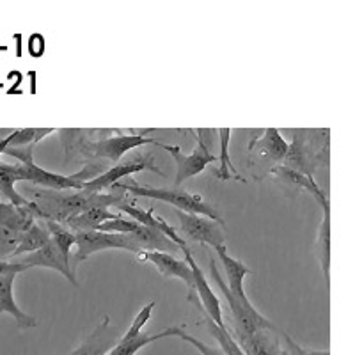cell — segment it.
Masks as SVG:
<instances>
[{"instance_id":"cell-17","label":"cell","mask_w":355,"mask_h":355,"mask_svg":"<svg viewBox=\"0 0 355 355\" xmlns=\"http://www.w3.org/2000/svg\"><path fill=\"white\" fill-rule=\"evenodd\" d=\"M215 252H217L218 259H220L222 266H224V272H226L227 286H230L231 291L236 295V299H239L240 302H243L245 306H252V304H250V300L247 299L245 288H243L245 275L250 274L249 266H247L245 263L240 261V259L233 258V256L227 252L226 245L217 247V249H215Z\"/></svg>"},{"instance_id":"cell-22","label":"cell","mask_w":355,"mask_h":355,"mask_svg":"<svg viewBox=\"0 0 355 355\" xmlns=\"http://www.w3.org/2000/svg\"><path fill=\"white\" fill-rule=\"evenodd\" d=\"M121 215L114 214L112 210H109L107 206H94L91 210L84 211L80 215H75V217L68 218L64 222V226H68L69 230L78 233V231H96L98 227L107 220H116Z\"/></svg>"},{"instance_id":"cell-11","label":"cell","mask_w":355,"mask_h":355,"mask_svg":"<svg viewBox=\"0 0 355 355\" xmlns=\"http://www.w3.org/2000/svg\"><path fill=\"white\" fill-rule=\"evenodd\" d=\"M139 261L151 263V265L160 272L164 277H174L180 279L190 291L196 290V281H194V272L187 263V259L176 258V254H169V252H160V250H148V252H141L137 254Z\"/></svg>"},{"instance_id":"cell-21","label":"cell","mask_w":355,"mask_h":355,"mask_svg":"<svg viewBox=\"0 0 355 355\" xmlns=\"http://www.w3.org/2000/svg\"><path fill=\"white\" fill-rule=\"evenodd\" d=\"M323 218L320 224L318 240H316V254L327 286H331V202H323Z\"/></svg>"},{"instance_id":"cell-9","label":"cell","mask_w":355,"mask_h":355,"mask_svg":"<svg viewBox=\"0 0 355 355\" xmlns=\"http://www.w3.org/2000/svg\"><path fill=\"white\" fill-rule=\"evenodd\" d=\"M176 215L178 220H180V227H182V236L185 240L202 243V245H208L211 249L226 245V236L222 231L224 222L214 220V218L205 217V215L183 214V211H176Z\"/></svg>"},{"instance_id":"cell-1","label":"cell","mask_w":355,"mask_h":355,"mask_svg":"<svg viewBox=\"0 0 355 355\" xmlns=\"http://www.w3.org/2000/svg\"><path fill=\"white\" fill-rule=\"evenodd\" d=\"M34 202L41 211V220H55L64 224L68 218L91 210L94 206H116L117 202L126 201V192L110 190V192H73V194H59L57 190H33Z\"/></svg>"},{"instance_id":"cell-19","label":"cell","mask_w":355,"mask_h":355,"mask_svg":"<svg viewBox=\"0 0 355 355\" xmlns=\"http://www.w3.org/2000/svg\"><path fill=\"white\" fill-rule=\"evenodd\" d=\"M240 347L247 355H284L281 332L277 329H261L247 339H239Z\"/></svg>"},{"instance_id":"cell-32","label":"cell","mask_w":355,"mask_h":355,"mask_svg":"<svg viewBox=\"0 0 355 355\" xmlns=\"http://www.w3.org/2000/svg\"><path fill=\"white\" fill-rule=\"evenodd\" d=\"M17 266H18V263H15V261H0V275L15 270Z\"/></svg>"},{"instance_id":"cell-16","label":"cell","mask_w":355,"mask_h":355,"mask_svg":"<svg viewBox=\"0 0 355 355\" xmlns=\"http://www.w3.org/2000/svg\"><path fill=\"white\" fill-rule=\"evenodd\" d=\"M119 336L116 331H110V318L103 316L101 323L85 338L84 343L71 352L69 355H107L117 343Z\"/></svg>"},{"instance_id":"cell-7","label":"cell","mask_w":355,"mask_h":355,"mask_svg":"<svg viewBox=\"0 0 355 355\" xmlns=\"http://www.w3.org/2000/svg\"><path fill=\"white\" fill-rule=\"evenodd\" d=\"M210 272H211V281H214L215 286L222 291V295L226 297L227 306H230L231 315H233L234 332H236L234 338H236V341H239V339L250 338L252 334L261 331V329L275 327L274 323L268 322V320H266L254 306H245V304L240 302V300L236 299V295L231 291V288L227 286V283L224 281L220 272H218L217 263H215L214 258H210Z\"/></svg>"},{"instance_id":"cell-6","label":"cell","mask_w":355,"mask_h":355,"mask_svg":"<svg viewBox=\"0 0 355 355\" xmlns=\"http://www.w3.org/2000/svg\"><path fill=\"white\" fill-rule=\"evenodd\" d=\"M77 242H75V252L69 258V265H71V272L77 274V268L84 259L89 256L96 254L100 250L107 249H121L130 250L133 254H141L142 247L137 242V239L130 234L121 233H103V231H78L75 233Z\"/></svg>"},{"instance_id":"cell-33","label":"cell","mask_w":355,"mask_h":355,"mask_svg":"<svg viewBox=\"0 0 355 355\" xmlns=\"http://www.w3.org/2000/svg\"><path fill=\"white\" fill-rule=\"evenodd\" d=\"M12 132H15V130H12V128H0V142H4L6 139H8Z\"/></svg>"},{"instance_id":"cell-14","label":"cell","mask_w":355,"mask_h":355,"mask_svg":"<svg viewBox=\"0 0 355 355\" xmlns=\"http://www.w3.org/2000/svg\"><path fill=\"white\" fill-rule=\"evenodd\" d=\"M25 270H27V268L18 263V266L15 270L0 275V315H2V313H9V315L15 318V322H17L18 329H21V331H25V329H33L37 325V320L34 318V316L24 313V311L17 306L15 297H12V284H15V279H17V275L20 274V272Z\"/></svg>"},{"instance_id":"cell-29","label":"cell","mask_w":355,"mask_h":355,"mask_svg":"<svg viewBox=\"0 0 355 355\" xmlns=\"http://www.w3.org/2000/svg\"><path fill=\"white\" fill-rule=\"evenodd\" d=\"M21 234L24 233L17 230L0 226V261H9L15 256L21 242Z\"/></svg>"},{"instance_id":"cell-2","label":"cell","mask_w":355,"mask_h":355,"mask_svg":"<svg viewBox=\"0 0 355 355\" xmlns=\"http://www.w3.org/2000/svg\"><path fill=\"white\" fill-rule=\"evenodd\" d=\"M331 132L323 130H293V139L288 146L284 166L315 178L320 167H329L331 157Z\"/></svg>"},{"instance_id":"cell-31","label":"cell","mask_w":355,"mask_h":355,"mask_svg":"<svg viewBox=\"0 0 355 355\" xmlns=\"http://www.w3.org/2000/svg\"><path fill=\"white\" fill-rule=\"evenodd\" d=\"M139 227V222L132 220V218L119 217L116 220H107L103 222L98 231H103V233H121V234H130L135 233Z\"/></svg>"},{"instance_id":"cell-5","label":"cell","mask_w":355,"mask_h":355,"mask_svg":"<svg viewBox=\"0 0 355 355\" xmlns=\"http://www.w3.org/2000/svg\"><path fill=\"white\" fill-rule=\"evenodd\" d=\"M34 148L36 146H24V148H8L4 150V155L20 160L18 169H20L21 182H31L34 185H40L49 190H84L85 183L75 178V174L62 176V174L50 173L43 169L34 162Z\"/></svg>"},{"instance_id":"cell-8","label":"cell","mask_w":355,"mask_h":355,"mask_svg":"<svg viewBox=\"0 0 355 355\" xmlns=\"http://www.w3.org/2000/svg\"><path fill=\"white\" fill-rule=\"evenodd\" d=\"M196 139H198V148L189 155L183 153L182 148H178V146H169L164 144V142H158L157 148L167 151V153L174 158V164H176L174 189H178V187L182 185L183 182H187V180H190V178L201 174L208 164L217 160V157L211 155V151L208 150V146L202 142V135H196Z\"/></svg>"},{"instance_id":"cell-25","label":"cell","mask_w":355,"mask_h":355,"mask_svg":"<svg viewBox=\"0 0 355 355\" xmlns=\"http://www.w3.org/2000/svg\"><path fill=\"white\" fill-rule=\"evenodd\" d=\"M230 142H231V128H220L218 130V144H220V155H218V164L220 166L214 169V176L220 182H227V180H239V182H245L239 174L236 167L233 166L230 157Z\"/></svg>"},{"instance_id":"cell-26","label":"cell","mask_w":355,"mask_h":355,"mask_svg":"<svg viewBox=\"0 0 355 355\" xmlns=\"http://www.w3.org/2000/svg\"><path fill=\"white\" fill-rule=\"evenodd\" d=\"M53 128H20L6 139L4 142H0V155L4 153L8 148H24V146H37L40 141H43L46 135L53 133Z\"/></svg>"},{"instance_id":"cell-12","label":"cell","mask_w":355,"mask_h":355,"mask_svg":"<svg viewBox=\"0 0 355 355\" xmlns=\"http://www.w3.org/2000/svg\"><path fill=\"white\" fill-rule=\"evenodd\" d=\"M11 261L20 263V265H24L27 270L28 268H34V266H41V268H52V270L61 272V274L68 279L69 283L75 284V286H78L77 279H75V274L71 272V265H69L68 259L62 256L61 250L57 249V245L52 242V239H50V242L46 243V245L41 247V249L36 250V252L20 256V258H15V259H11Z\"/></svg>"},{"instance_id":"cell-15","label":"cell","mask_w":355,"mask_h":355,"mask_svg":"<svg viewBox=\"0 0 355 355\" xmlns=\"http://www.w3.org/2000/svg\"><path fill=\"white\" fill-rule=\"evenodd\" d=\"M116 208L119 211H123V214L128 215L132 220L142 224V226H148V227H153V230H158L160 233L166 234L167 239L173 240V242L178 243L180 247L187 245V240L183 239L182 234H178V231L174 230L173 226H171L166 218L160 217V215H155L153 208H150V210H144V208H139L135 202H130L128 199H126V201L117 202Z\"/></svg>"},{"instance_id":"cell-27","label":"cell","mask_w":355,"mask_h":355,"mask_svg":"<svg viewBox=\"0 0 355 355\" xmlns=\"http://www.w3.org/2000/svg\"><path fill=\"white\" fill-rule=\"evenodd\" d=\"M49 242L50 233L49 230H46V226H44V222L43 224L36 222L31 230H27L21 234L20 245H18L17 252H15V256H12L11 259L20 258V256L24 254H31V252H36V250H40L41 247H44ZM11 259H9V261H11Z\"/></svg>"},{"instance_id":"cell-3","label":"cell","mask_w":355,"mask_h":355,"mask_svg":"<svg viewBox=\"0 0 355 355\" xmlns=\"http://www.w3.org/2000/svg\"><path fill=\"white\" fill-rule=\"evenodd\" d=\"M110 190H123L126 194L137 196V198H150L157 199V201H164L167 205L174 206L176 211H183V214H196L205 215L214 220L222 222V217L218 211L215 210L210 202L206 201L202 196L194 194V192H187V190L180 189H155L150 185H139V183H116Z\"/></svg>"},{"instance_id":"cell-23","label":"cell","mask_w":355,"mask_h":355,"mask_svg":"<svg viewBox=\"0 0 355 355\" xmlns=\"http://www.w3.org/2000/svg\"><path fill=\"white\" fill-rule=\"evenodd\" d=\"M270 173L281 178L283 182L291 183V185H295L297 189H302V190H306V192H309V194L320 202V206H322L323 202L329 201L327 194H325V192L322 190V187L316 183L315 178L306 176V174L299 173V171H295V169H290V167H286V166L272 167Z\"/></svg>"},{"instance_id":"cell-10","label":"cell","mask_w":355,"mask_h":355,"mask_svg":"<svg viewBox=\"0 0 355 355\" xmlns=\"http://www.w3.org/2000/svg\"><path fill=\"white\" fill-rule=\"evenodd\" d=\"M141 171H153V173L160 174V176H166L164 171H160L155 164L153 155L150 153H135L130 160L119 162L117 166L110 167L107 173H103L101 176L94 178L93 182L85 183L84 192H103L105 189H112L116 183H119V180L125 176H130V174L141 173Z\"/></svg>"},{"instance_id":"cell-18","label":"cell","mask_w":355,"mask_h":355,"mask_svg":"<svg viewBox=\"0 0 355 355\" xmlns=\"http://www.w3.org/2000/svg\"><path fill=\"white\" fill-rule=\"evenodd\" d=\"M288 146L290 144L284 141V137L277 128H266L261 137H256L250 141L249 151L265 158V160L279 164V162H284V158H286Z\"/></svg>"},{"instance_id":"cell-24","label":"cell","mask_w":355,"mask_h":355,"mask_svg":"<svg viewBox=\"0 0 355 355\" xmlns=\"http://www.w3.org/2000/svg\"><path fill=\"white\" fill-rule=\"evenodd\" d=\"M178 332H180V327H169L166 331H162L160 334H141L132 339H119V343L107 355H137L141 348L148 347V345L155 343V341H160V339L176 338Z\"/></svg>"},{"instance_id":"cell-28","label":"cell","mask_w":355,"mask_h":355,"mask_svg":"<svg viewBox=\"0 0 355 355\" xmlns=\"http://www.w3.org/2000/svg\"><path fill=\"white\" fill-rule=\"evenodd\" d=\"M46 230L50 233V239L55 243L57 249L61 250L62 256L69 261L71 258V249L75 247V242H77V236H75V231L69 230L68 226L61 224V222L55 220H43Z\"/></svg>"},{"instance_id":"cell-30","label":"cell","mask_w":355,"mask_h":355,"mask_svg":"<svg viewBox=\"0 0 355 355\" xmlns=\"http://www.w3.org/2000/svg\"><path fill=\"white\" fill-rule=\"evenodd\" d=\"M153 309H155V302L146 304L141 311L137 313V316L133 318L132 325H130L128 331L121 336V339H132V338H137V336L142 334V329L148 322H150L151 315H153Z\"/></svg>"},{"instance_id":"cell-13","label":"cell","mask_w":355,"mask_h":355,"mask_svg":"<svg viewBox=\"0 0 355 355\" xmlns=\"http://www.w3.org/2000/svg\"><path fill=\"white\" fill-rule=\"evenodd\" d=\"M182 252H183V256H185L187 263L190 265V268H192V272H194V281H196L194 291L198 293V299H199V302H201L202 309L206 311V315L210 316V318L217 323L218 327L227 329L226 323H224V318H222L220 302H218L217 295H215V291L211 290V286L208 284V281H206L205 274H202V270L199 268L198 263H196V259H194V256H192V252H190L189 245H183Z\"/></svg>"},{"instance_id":"cell-20","label":"cell","mask_w":355,"mask_h":355,"mask_svg":"<svg viewBox=\"0 0 355 355\" xmlns=\"http://www.w3.org/2000/svg\"><path fill=\"white\" fill-rule=\"evenodd\" d=\"M187 300L194 304V306L198 307V309L202 313V318H205L206 327H208L210 334L214 336L215 339H217L218 348H220V350H222V354H224V355H247L245 352H243V348L240 347L239 341H236V338H234V336H231L230 329L218 327L217 323H215L214 320L210 318V316L206 315V311L202 309L201 302H199V299H198V293H196L194 290L190 291L189 297H187Z\"/></svg>"},{"instance_id":"cell-4","label":"cell","mask_w":355,"mask_h":355,"mask_svg":"<svg viewBox=\"0 0 355 355\" xmlns=\"http://www.w3.org/2000/svg\"><path fill=\"white\" fill-rule=\"evenodd\" d=\"M153 132L155 128L146 130V132H117V135H112V137H103L96 139V141H91L85 146L82 160H84V164L89 160H105L109 162L110 166H117L128 151L139 150L141 146L146 144L158 146L160 141H157L155 137H150V135H148V133Z\"/></svg>"}]
</instances>
